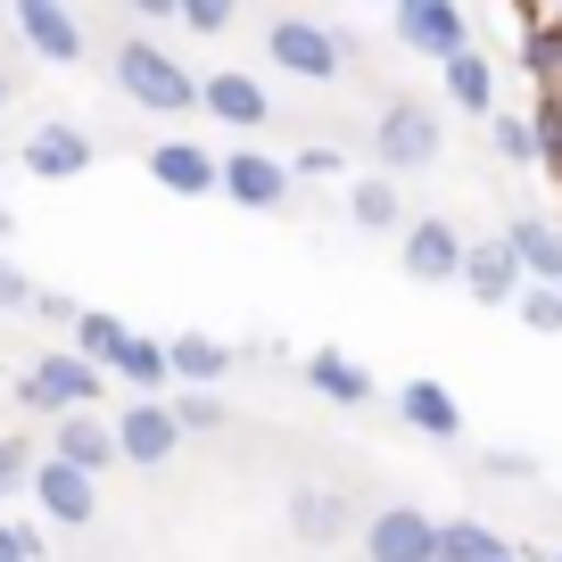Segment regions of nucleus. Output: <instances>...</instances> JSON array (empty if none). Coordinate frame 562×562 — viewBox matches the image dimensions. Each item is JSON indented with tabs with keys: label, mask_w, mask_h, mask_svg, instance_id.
<instances>
[{
	"label": "nucleus",
	"mask_w": 562,
	"mask_h": 562,
	"mask_svg": "<svg viewBox=\"0 0 562 562\" xmlns=\"http://www.w3.org/2000/svg\"><path fill=\"white\" fill-rule=\"evenodd\" d=\"M116 91L133 108H149V116H191L199 108V75L182 67L166 42H149V34L116 42Z\"/></svg>",
	"instance_id": "nucleus-1"
},
{
	"label": "nucleus",
	"mask_w": 562,
	"mask_h": 562,
	"mask_svg": "<svg viewBox=\"0 0 562 562\" xmlns=\"http://www.w3.org/2000/svg\"><path fill=\"white\" fill-rule=\"evenodd\" d=\"M372 149H381L389 175H430L447 149V124L430 100H414V91H397V100L381 108V124H372Z\"/></svg>",
	"instance_id": "nucleus-2"
},
{
	"label": "nucleus",
	"mask_w": 562,
	"mask_h": 562,
	"mask_svg": "<svg viewBox=\"0 0 562 562\" xmlns=\"http://www.w3.org/2000/svg\"><path fill=\"white\" fill-rule=\"evenodd\" d=\"M265 58H273L281 75H299V83H331V75L348 67V42H339V25L273 18V25H265Z\"/></svg>",
	"instance_id": "nucleus-3"
},
{
	"label": "nucleus",
	"mask_w": 562,
	"mask_h": 562,
	"mask_svg": "<svg viewBox=\"0 0 562 562\" xmlns=\"http://www.w3.org/2000/svg\"><path fill=\"white\" fill-rule=\"evenodd\" d=\"M18 405L25 414H50V422L58 414H91V405H100V364H83L75 348L42 356V364L18 381Z\"/></svg>",
	"instance_id": "nucleus-4"
},
{
	"label": "nucleus",
	"mask_w": 562,
	"mask_h": 562,
	"mask_svg": "<svg viewBox=\"0 0 562 562\" xmlns=\"http://www.w3.org/2000/svg\"><path fill=\"white\" fill-rule=\"evenodd\" d=\"M215 191L232 199V207H248V215H281L290 207V158H273V149H257V140H240V149H224V182Z\"/></svg>",
	"instance_id": "nucleus-5"
},
{
	"label": "nucleus",
	"mask_w": 562,
	"mask_h": 562,
	"mask_svg": "<svg viewBox=\"0 0 562 562\" xmlns=\"http://www.w3.org/2000/svg\"><path fill=\"white\" fill-rule=\"evenodd\" d=\"M397 42L430 67H447L456 50H472V18H463V0H397Z\"/></svg>",
	"instance_id": "nucleus-6"
},
{
	"label": "nucleus",
	"mask_w": 562,
	"mask_h": 562,
	"mask_svg": "<svg viewBox=\"0 0 562 562\" xmlns=\"http://www.w3.org/2000/svg\"><path fill=\"white\" fill-rule=\"evenodd\" d=\"M463 257H472V240H463L447 215H414V224L397 232L405 281H463Z\"/></svg>",
	"instance_id": "nucleus-7"
},
{
	"label": "nucleus",
	"mask_w": 562,
	"mask_h": 562,
	"mask_svg": "<svg viewBox=\"0 0 562 562\" xmlns=\"http://www.w3.org/2000/svg\"><path fill=\"white\" fill-rule=\"evenodd\" d=\"M9 18H18L25 50L42 67H83V18H75L67 0H9Z\"/></svg>",
	"instance_id": "nucleus-8"
},
{
	"label": "nucleus",
	"mask_w": 562,
	"mask_h": 562,
	"mask_svg": "<svg viewBox=\"0 0 562 562\" xmlns=\"http://www.w3.org/2000/svg\"><path fill=\"white\" fill-rule=\"evenodd\" d=\"M175 447H182V422H175V405H166V397H133L116 414V456L124 463L158 472V463H175Z\"/></svg>",
	"instance_id": "nucleus-9"
},
{
	"label": "nucleus",
	"mask_w": 562,
	"mask_h": 562,
	"mask_svg": "<svg viewBox=\"0 0 562 562\" xmlns=\"http://www.w3.org/2000/svg\"><path fill=\"white\" fill-rule=\"evenodd\" d=\"M364 562H439V521L422 505H381L364 521Z\"/></svg>",
	"instance_id": "nucleus-10"
},
{
	"label": "nucleus",
	"mask_w": 562,
	"mask_h": 562,
	"mask_svg": "<svg viewBox=\"0 0 562 562\" xmlns=\"http://www.w3.org/2000/svg\"><path fill=\"white\" fill-rule=\"evenodd\" d=\"M18 166L34 182H75V175H91V133H83V124H67V116H50V124L25 133Z\"/></svg>",
	"instance_id": "nucleus-11"
},
{
	"label": "nucleus",
	"mask_w": 562,
	"mask_h": 562,
	"mask_svg": "<svg viewBox=\"0 0 562 562\" xmlns=\"http://www.w3.org/2000/svg\"><path fill=\"white\" fill-rule=\"evenodd\" d=\"M199 108H207L215 124H232L240 140H257V133H265V116H273L265 83H257V75H240V67H224V75H199Z\"/></svg>",
	"instance_id": "nucleus-12"
},
{
	"label": "nucleus",
	"mask_w": 562,
	"mask_h": 562,
	"mask_svg": "<svg viewBox=\"0 0 562 562\" xmlns=\"http://www.w3.org/2000/svg\"><path fill=\"white\" fill-rule=\"evenodd\" d=\"M25 496H34V505L50 513L58 529H83L91 513H100V480L75 472V463H58V456H42V463H34V488H25Z\"/></svg>",
	"instance_id": "nucleus-13"
},
{
	"label": "nucleus",
	"mask_w": 562,
	"mask_h": 562,
	"mask_svg": "<svg viewBox=\"0 0 562 562\" xmlns=\"http://www.w3.org/2000/svg\"><path fill=\"white\" fill-rule=\"evenodd\" d=\"M521 257H513L505 232H488V240H472V257H463V290H472V306H513L521 299Z\"/></svg>",
	"instance_id": "nucleus-14"
},
{
	"label": "nucleus",
	"mask_w": 562,
	"mask_h": 562,
	"mask_svg": "<svg viewBox=\"0 0 562 562\" xmlns=\"http://www.w3.org/2000/svg\"><path fill=\"white\" fill-rule=\"evenodd\" d=\"M281 513H290V538H306V546H339L356 529V505L339 488H323V480H299Z\"/></svg>",
	"instance_id": "nucleus-15"
},
{
	"label": "nucleus",
	"mask_w": 562,
	"mask_h": 562,
	"mask_svg": "<svg viewBox=\"0 0 562 562\" xmlns=\"http://www.w3.org/2000/svg\"><path fill=\"white\" fill-rule=\"evenodd\" d=\"M397 422L414 430V439L456 447V439H463V397H456L447 381H405V389H397Z\"/></svg>",
	"instance_id": "nucleus-16"
},
{
	"label": "nucleus",
	"mask_w": 562,
	"mask_h": 562,
	"mask_svg": "<svg viewBox=\"0 0 562 562\" xmlns=\"http://www.w3.org/2000/svg\"><path fill=\"white\" fill-rule=\"evenodd\" d=\"M149 182L175 191V199H207L215 182H224V158L199 149V140H158V149H149Z\"/></svg>",
	"instance_id": "nucleus-17"
},
{
	"label": "nucleus",
	"mask_w": 562,
	"mask_h": 562,
	"mask_svg": "<svg viewBox=\"0 0 562 562\" xmlns=\"http://www.w3.org/2000/svg\"><path fill=\"white\" fill-rule=\"evenodd\" d=\"M50 456L100 480L108 463H124V456H116V422H100V414H58V422H50Z\"/></svg>",
	"instance_id": "nucleus-18"
},
{
	"label": "nucleus",
	"mask_w": 562,
	"mask_h": 562,
	"mask_svg": "<svg viewBox=\"0 0 562 562\" xmlns=\"http://www.w3.org/2000/svg\"><path fill=\"white\" fill-rule=\"evenodd\" d=\"M306 389H315L323 405H372V397H381V381H372L348 348H315V356H306Z\"/></svg>",
	"instance_id": "nucleus-19"
},
{
	"label": "nucleus",
	"mask_w": 562,
	"mask_h": 562,
	"mask_svg": "<svg viewBox=\"0 0 562 562\" xmlns=\"http://www.w3.org/2000/svg\"><path fill=\"white\" fill-rule=\"evenodd\" d=\"M166 364H175L182 389H215L232 364H240V356H232L224 339H207V331H175V339H166Z\"/></svg>",
	"instance_id": "nucleus-20"
},
{
	"label": "nucleus",
	"mask_w": 562,
	"mask_h": 562,
	"mask_svg": "<svg viewBox=\"0 0 562 562\" xmlns=\"http://www.w3.org/2000/svg\"><path fill=\"white\" fill-rule=\"evenodd\" d=\"M116 381L133 389V397H166V389H175L166 339H140V331H124V348H116Z\"/></svg>",
	"instance_id": "nucleus-21"
},
{
	"label": "nucleus",
	"mask_w": 562,
	"mask_h": 562,
	"mask_svg": "<svg viewBox=\"0 0 562 562\" xmlns=\"http://www.w3.org/2000/svg\"><path fill=\"white\" fill-rule=\"evenodd\" d=\"M439 75H447V100H456L463 116H496V67L480 50H456Z\"/></svg>",
	"instance_id": "nucleus-22"
},
{
	"label": "nucleus",
	"mask_w": 562,
	"mask_h": 562,
	"mask_svg": "<svg viewBox=\"0 0 562 562\" xmlns=\"http://www.w3.org/2000/svg\"><path fill=\"white\" fill-rule=\"evenodd\" d=\"M505 240H513V257H521L529 281H562V224H546V215H521Z\"/></svg>",
	"instance_id": "nucleus-23"
},
{
	"label": "nucleus",
	"mask_w": 562,
	"mask_h": 562,
	"mask_svg": "<svg viewBox=\"0 0 562 562\" xmlns=\"http://www.w3.org/2000/svg\"><path fill=\"white\" fill-rule=\"evenodd\" d=\"M348 215H356L364 232H405V224H414L389 175H364V182H348Z\"/></svg>",
	"instance_id": "nucleus-24"
},
{
	"label": "nucleus",
	"mask_w": 562,
	"mask_h": 562,
	"mask_svg": "<svg viewBox=\"0 0 562 562\" xmlns=\"http://www.w3.org/2000/svg\"><path fill=\"white\" fill-rule=\"evenodd\" d=\"M513 546L488 521H439V562H505Z\"/></svg>",
	"instance_id": "nucleus-25"
},
{
	"label": "nucleus",
	"mask_w": 562,
	"mask_h": 562,
	"mask_svg": "<svg viewBox=\"0 0 562 562\" xmlns=\"http://www.w3.org/2000/svg\"><path fill=\"white\" fill-rule=\"evenodd\" d=\"M488 140H496V158H505V166H546L538 116H521V108H496V116H488Z\"/></svg>",
	"instance_id": "nucleus-26"
},
{
	"label": "nucleus",
	"mask_w": 562,
	"mask_h": 562,
	"mask_svg": "<svg viewBox=\"0 0 562 562\" xmlns=\"http://www.w3.org/2000/svg\"><path fill=\"white\" fill-rule=\"evenodd\" d=\"M124 331H133V323H116L108 306H83V315H75V356L108 372V364H116V348H124Z\"/></svg>",
	"instance_id": "nucleus-27"
},
{
	"label": "nucleus",
	"mask_w": 562,
	"mask_h": 562,
	"mask_svg": "<svg viewBox=\"0 0 562 562\" xmlns=\"http://www.w3.org/2000/svg\"><path fill=\"white\" fill-rule=\"evenodd\" d=\"M521 67H529V83H538V91H562V25L554 18H538L521 34Z\"/></svg>",
	"instance_id": "nucleus-28"
},
{
	"label": "nucleus",
	"mask_w": 562,
	"mask_h": 562,
	"mask_svg": "<svg viewBox=\"0 0 562 562\" xmlns=\"http://www.w3.org/2000/svg\"><path fill=\"white\" fill-rule=\"evenodd\" d=\"M513 315L529 323L538 339H562V281H521V299H513Z\"/></svg>",
	"instance_id": "nucleus-29"
},
{
	"label": "nucleus",
	"mask_w": 562,
	"mask_h": 562,
	"mask_svg": "<svg viewBox=\"0 0 562 562\" xmlns=\"http://www.w3.org/2000/svg\"><path fill=\"white\" fill-rule=\"evenodd\" d=\"M331 175H348V149H339V140H306L299 158H290V182H331Z\"/></svg>",
	"instance_id": "nucleus-30"
},
{
	"label": "nucleus",
	"mask_w": 562,
	"mask_h": 562,
	"mask_svg": "<svg viewBox=\"0 0 562 562\" xmlns=\"http://www.w3.org/2000/svg\"><path fill=\"white\" fill-rule=\"evenodd\" d=\"M34 439H0V505H9V496L18 488H34Z\"/></svg>",
	"instance_id": "nucleus-31"
},
{
	"label": "nucleus",
	"mask_w": 562,
	"mask_h": 562,
	"mask_svg": "<svg viewBox=\"0 0 562 562\" xmlns=\"http://www.w3.org/2000/svg\"><path fill=\"white\" fill-rule=\"evenodd\" d=\"M175 422H182V439H191V430H224V397H215V389H182Z\"/></svg>",
	"instance_id": "nucleus-32"
},
{
	"label": "nucleus",
	"mask_w": 562,
	"mask_h": 562,
	"mask_svg": "<svg viewBox=\"0 0 562 562\" xmlns=\"http://www.w3.org/2000/svg\"><path fill=\"white\" fill-rule=\"evenodd\" d=\"M232 18H240V0H182V25H191V34H232Z\"/></svg>",
	"instance_id": "nucleus-33"
},
{
	"label": "nucleus",
	"mask_w": 562,
	"mask_h": 562,
	"mask_svg": "<svg viewBox=\"0 0 562 562\" xmlns=\"http://www.w3.org/2000/svg\"><path fill=\"white\" fill-rule=\"evenodd\" d=\"M480 472H488V480H538V456H521V447H488Z\"/></svg>",
	"instance_id": "nucleus-34"
},
{
	"label": "nucleus",
	"mask_w": 562,
	"mask_h": 562,
	"mask_svg": "<svg viewBox=\"0 0 562 562\" xmlns=\"http://www.w3.org/2000/svg\"><path fill=\"white\" fill-rule=\"evenodd\" d=\"M0 562H42V529H25V521H0Z\"/></svg>",
	"instance_id": "nucleus-35"
},
{
	"label": "nucleus",
	"mask_w": 562,
	"mask_h": 562,
	"mask_svg": "<svg viewBox=\"0 0 562 562\" xmlns=\"http://www.w3.org/2000/svg\"><path fill=\"white\" fill-rule=\"evenodd\" d=\"M9 306H34V281H25L18 265L0 257V315H9Z\"/></svg>",
	"instance_id": "nucleus-36"
},
{
	"label": "nucleus",
	"mask_w": 562,
	"mask_h": 562,
	"mask_svg": "<svg viewBox=\"0 0 562 562\" xmlns=\"http://www.w3.org/2000/svg\"><path fill=\"white\" fill-rule=\"evenodd\" d=\"M34 315H42V323H67V331H75V315H83V306L58 299V290H34Z\"/></svg>",
	"instance_id": "nucleus-37"
},
{
	"label": "nucleus",
	"mask_w": 562,
	"mask_h": 562,
	"mask_svg": "<svg viewBox=\"0 0 562 562\" xmlns=\"http://www.w3.org/2000/svg\"><path fill=\"white\" fill-rule=\"evenodd\" d=\"M124 9H133V18H149V25H158V18H182V0H124Z\"/></svg>",
	"instance_id": "nucleus-38"
},
{
	"label": "nucleus",
	"mask_w": 562,
	"mask_h": 562,
	"mask_svg": "<svg viewBox=\"0 0 562 562\" xmlns=\"http://www.w3.org/2000/svg\"><path fill=\"white\" fill-rule=\"evenodd\" d=\"M505 562H546V554H529V546H513V554H505Z\"/></svg>",
	"instance_id": "nucleus-39"
},
{
	"label": "nucleus",
	"mask_w": 562,
	"mask_h": 562,
	"mask_svg": "<svg viewBox=\"0 0 562 562\" xmlns=\"http://www.w3.org/2000/svg\"><path fill=\"white\" fill-rule=\"evenodd\" d=\"M9 100H18V83H9V75H0V108H9Z\"/></svg>",
	"instance_id": "nucleus-40"
},
{
	"label": "nucleus",
	"mask_w": 562,
	"mask_h": 562,
	"mask_svg": "<svg viewBox=\"0 0 562 562\" xmlns=\"http://www.w3.org/2000/svg\"><path fill=\"white\" fill-rule=\"evenodd\" d=\"M554 25H562V0H554Z\"/></svg>",
	"instance_id": "nucleus-41"
},
{
	"label": "nucleus",
	"mask_w": 562,
	"mask_h": 562,
	"mask_svg": "<svg viewBox=\"0 0 562 562\" xmlns=\"http://www.w3.org/2000/svg\"><path fill=\"white\" fill-rule=\"evenodd\" d=\"M546 562H562V554H546Z\"/></svg>",
	"instance_id": "nucleus-42"
},
{
	"label": "nucleus",
	"mask_w": 562,
	"mask_h": 562,
	"mask_svg": "<svg viewBox=\"0 0 562 562\" xmlns=\"http://www.w3.org/2000/svg\"><path fill=\"white\" fill-rule=\"evenodd\" d=\"M389 9H397V0H389Z\"/></svg>",
	"instance_id": "nucleus-43"
},
{
	"label": "nucleus",
	"mask_w": 562,
	"mask_h": 562,
	"mask_svg": "<svg viewBox=\"0 0 562 562\" xmlns=\"http://www.w3.org/2000/svg\"><path fill=\"white\" fill-rule=\"evenodd\" d=\"M0 9H9V0H0Z\"/></svg>",
	"instance_id": "nucleus-44"
}]
</instances>
